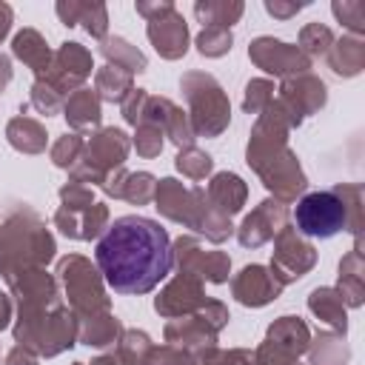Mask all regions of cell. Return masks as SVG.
<instances>
[{"label": "cell", "instance_id": "1", "mask_svg": "<svg viewBox=\"0 0 365 365\" xmlns=\"http://www.w3.org/2000/svg\"><path fill=\"white\" fill-rule=\"evenodd\" d=\"M94 265L111 291L125 297L148 294L171 271V237L151 217H117L97 240Z\"/></svg>", "mask_w": 365, "mask_h": 365}, {"label": "cell", "instance_id": "2", "mask_svg": "<svg viewBox=\"0 0 365 365\" xmlns=\"http://www.w3.org/2000/svg\"><path fill=\"white\" fill-rule=\"evenodd\" d=\"M291 123L277 106V100L254 120L248 145H245V163L254 168V174L262 180L268 194L285 205L297 202V197L305 194L308 177L299 165L297 151L288 145Z\"/></svg>", "mask_w": 365, "mask_h": 365}, {"label": "cell", "instance_id": "3", "mask_svg": "<svg viewBox=\"0 0 365 365\" xmlns=\"http://www.w3.org/2000/svg\"><path fill=\"white\" fill-rule=\"evenodd\" d=\"M294 228L302 237L331 240L339 231H351L362 240V185L339 182L325 191H308L297 200Z\"/></svg>", "mask_w": 365, "mask_h": 365}, {"label": "cell", "instance_id": "4", "mask_svg": "<svg viewBox=\"0 0 365 365\" xmlns=\"http://www.w3.org/2000/svg\"><path fill=\"white\" fill-rule=\"evenodd\" d=\"M154 208L160 211V217H165L177 225L194 228L197 234H202L214 245L225 242L234 234L231 217H225L220 208H214L205 188L202 185H182L177 177L157 180Z\"/></svg>", "mask_w": 365, "mask_h": 365}, {"label": "cell", "instance_id": "5", "mask_svg": "<svg viewBox=\"0 0 365 365\" xmlns=\"http://www.w3.org/2000/svg\"><path fill=\"white\" fill-rule=\"evenodd\" d=\"M57 254L54 234L46 228L43 217L23 205L9 211L0 222V277L9 279L23 268H46Z\"/></svg>", "mask_w": 365, "mask_h": 365}, {"label": "cell", "instance_id": "6", "mask_svg": "<svg viewBox=\"0 0 365 365\" xmlns=\"http://www.w3.org/2000/svg\"><path fill=\"white\" fill-rule=\"evenodd\" d=\"M180 91L188 103V123L194 137H220L231 123V103L220 80L208 71H185Z\"/></svg>", "mask_w": 365, "mask_h": 365}, {"label": "cell", "instance_id": "7", "mask_svg": "<svg viewBox=\"0 0 365 365\" xmlns=\"http://www.w3.org/2000/svg\"><path fill=\"white\" fill-rule=\"evenodd\" d=\"M57 282L63 288L66 305L71 308L74 319H86L103 311H111V299L106 294L103 274L97 265L83 254H66L57 259Z\"/></svg>", "mask_w": 365, "mask_h": 365}, {"label": "cell", "instance_id": "8", "mask_svg": "<svg viewBox=\"0 0 365 365\" xmlns=\"http://www.w3.org/2000/svg\"><path fill=\"white\" fill-rule=\"evenodd\" d=\"M131 151V137L117 128V125H106L97 128L94 134H86V145L80 160L68 168V180L83 182V185H103L106 177L114 168H123Z\"/></svg>", "mask_w": 365, "mask_h": 365}, {"label": "cell", "instance_id": "9", "mask_svg": "<svg viewBox=\"0 0 365 365\" xmlns=\"http://www.w3.org/2000/svg\"><path fill=\"white\" fill-rule=\"evenodd\" d=\"M137 14L145 20V37L163 60H180L188 51L191 34L185 17L171 0H137Z\"/></svg>", "mask_w": 365, "mask_h": 365}, {"label": "cell", "instance_id": "10", "mask_svg": "<svg viewBox=\"0 0 365 365\" xmlns=\"http://www.w3.org/2000/svg\"><path fill=\"white\" fill-rule=\"evenodd\" d=\"M228 319H231L228 305L208 297V302L202 308H197L194 314L168 319L165 328H163V336H165L168 345H177V348H185V351L194 354L200 348L217 345V336L228 325Z\"/></svg>", "mask_w": 365, "mask_h": 365}, {"label": "cell", "instance_id": "11", "mask_svg": "<svg viewBox=\"0 0 365 365\" xmlns=\"http://www.w3.org/2000/svg\"><path fill=\"white\" fill-rule=\"evenodd\" d=\"M171 265L177 268V274H185L211 285H222L231 277V257L225 251H208L191 234H182L171 242Z\"/></svg>", "mask_w": 365, "mask_h": 365}, {"label": "cell", "instance_id": "12", "mask_svg": "<svg viewBox=\"0 0 365 365\" xmlns=\"http://www.w3.org/2000/svg\"><path fill=\"white\" fill-rule=\"evenodd\" d=\"M277 106L282 108V114L288 117L291 128H299L311 114L322 111L328 103V86L322 77L305 71L297 77H285L274 94Z\"/></svg>", "mask_w": 365, "mask_h": 365}, {"label": "cell", "instance_id": "13", "mask_svg": "<svg viewBox=\"0 0 365 365\" xmlns=\"http://www.w3.org/2000/svg\"><path fill=\"white\" fill-rule=\"evenodd\" d=\"M314 265H317V248L294 225H285L274 237V251H271V265H268L271 277L285 288L302 279Z\"/></svg>", "mask_w": 365, "mask_h": 365}, {"label": "cell", "instance_id": "14", "mask_svg": "<svg viewBox=\"0 0 365 365\" xmlns=\"http://www.w3.org/2000/svg\"><path fill=\"white\" fill-rule=\"evenodd\" d=\"M91 71H94V57H91V51H88L83 43H77V40H66V43L57 46L48 71H46L43 77H34V80L48 83L57 94L68 97L71 91L83 88V83L91 77Z\"/></svg>", "mask_w": 365, "mask_h": 365}, {"label": "cell", "instance_id": "15", "mask_svg": "<svg viewBox=\"0 0 365 365\" xmlns=\"http://www.w3.org/2000/svg\"><path fill=\"white\" fill-rule=\"evenodd\" d=\"M248 60L257 68H262L265 74H274V77H282V80L311 71V63H314L294 43H285V40H277V37H268V34L251 40Z\"/></svg>", "mask_w": 365, "mask_h": 365}, {"label": "cell", "instance_id": "16", "mask_svg": "<svg viewBox=\"0 0 365 365\" xmlns=\"http://www.w3.org/2000/svg\"><path fill=\"white\" fill-rule=\"evenodd\" d=\"M285 225H288V205L274 197H265L251 214H245V220L234 228V234L242 248H259L271 242Z\"/></svg>", "mask_w": 365, "mask_h": 365}, {"label": "cell", "instance_id": "17", "mask_svg": "<svg viewBox=\"0 0 365 365\" xmlns=\"http://www.w3.org/2000/svg\"><path fill=\"white\" fill-rule=\"evenodd\" d=\"M140 123H151V125H157V128L163 131V137H165L168 143L177 145V151L194 145V140H197L194 131H191L188 114H185L177 103H171L168 97H160V94H148V97H145Z\"/></svg>", "mask_w": 365, "mask_h": 365}, {"label": "cell", "instance_id": "18", "mask_svg": "<svg viewBox=\"0 0 365 365\" xmlns=\"http://www.w3.org/2000/svg\"><path fill=\"white\" fill-rule=\"evenodd\" d=\"M208 302V294H205V282L194 279V277H185V274H177L174 279H168L160 294L154 297V311L163 317V319H177V317H185V314H194L197 308H202Z\"/></svg>", "mask_w": 365, "mask_h": 365}, {"label": "cell", "instance_id": "19", "mask_svg": "<svg viewBox=\"0 0 365 365\" xmlns=\"http://www.w3.org/2000/svg\"><path fill=\"white\" fill-rule=\"evenodd\" d=\"M231 297L245 308H265L282 297V285L271 277L268 265L251 262L231 277Z\"/></svg>", "mask_w": 365, "mask_h": 365}, {"label": "cell", "instance_id": "20", "mask_svg": "<svg viewBox=\"0 0 365 365\" xmlns=\"http://www.w3.org/2000/svg\"><path fill=\"white\" fill-rule=\"evenodd\" d=\"M57 17L63 26L74 29L83 26L86 34H91L94 40L108 37V9L106 3H83V0H57L54 6Z\"/></svg>", "mask_w": 365, "mask_h": 365}, {"label": "cell", "instance_id": "21", "mask_svg": "<svg viewBox=\"0 0 365 365\" xmlns=\"http://www.w3.org/2000/svg\"><path fill=\"white\" fill-rule=\"evenodd\" d=\"M345 302V308H359L365 302V257H362V240L339 259V274L334 285Z\"/></svg>", "mask_w": 365, "mask_h": 365}, {"label": "cell", "instance_id": "22", "mask_svg": "<svg viewBox=\"0 0 365 365\" xmlns=\"http://www.w3.org/2000/svg\"><path fill=\"white\" fill-rule=\"evenodd\" d=\"M63 117L68 123L71 131H91V128H100V120H103V100L97 97L94 88L83 86L77 91H71L63 103Z\"/></svg>", "mask_w": 365, "mask_h": 365}, {"label": "cell", "instance_id": "23", "mask_svg": "<svg viewBox=\"0 0 365 365\" xmlns=\"http://www.w3.org/2000/svg\"><path fill=\"white\" fill-rule=\"evenodd\" d=\"M205 194L214 202V208H220L225 217H234V214L242 211V205L248 200V185L234 171H217V174L208 177Z\"/></svg>", "mask_w": 365, "mask_h": 365}, {"label": "cell", "instance_id": "24", "mask_svg": "<svg viewBox=\"0 0 365 365\" xmlns=\"http://www.w3.org/2000/svg\"><path fill=\"white\" fill-rule=\"evenodd\" d=\"M308 311L325 325V331L348 334V308L334 285H319L308 294Z\"/></svg>", "mask_w": 365, "mask_h": 365}, {"label": "cell", "instance_id": "25", "mask_svg": "<svg viewBox=\"0 0 365 365\" xmlns=\"http://www.w3.org/2000/svg\"><path fill=\"white\" fill-rule=\"evenodd\" d=\"M265 342H271L274 348H279L291 356H305L308 342H311V328L305 325V319H299L294 314H282L268 325Z\"/></svg>", "mask_w": 365, "mask_h": 365}, {"label": "cell", "instance_id": "26", "mask_svg": "<svg viewBox=\"0 0 365 365\" xmlns=\"http://www.w3.org/2000/svg\"><path fill=\"white\" fill-rule=\"evenodd\" d=\"M11 57L20 60L23 66H29V68L34 71V77H43V74L48 71V66H51L54 51L48 48L46 37H43L37 29L26 26V29H20V31L11 37Z\"/></svg>", "mask_w": 365, "mask_h": 365}, {"label": "cell", "instance_id": "27", "mask_svg": "<svg viewBox=\"0 0 365 365\" xmlns=\"http://www.w3.org/2000/svg\"><path fill=\"white\" fill-rule=\"evenodd\" d=\"M123 322L114 311H103L86 319H77V342L88 345V348H108L117 345V339L123 336Z\"/></svg>", "mask_w": 365, "mask_h": 365}, {"label": "cell", "instance_id": "28", "mask_svg": "<svg viewBox=\"0 0 365 365\" xmlns=\"http://www.w3.org/2000/svg\"><path fill=\"white\" fill-rule=\"evenodd\" d=\"M6 140L20 154H43L48 145L46 125L29 114H17L6 123Z\"/></svg>", "mask_w": 365, "mask_h": 365}, {"label": "cell", "instance_id": "29", "mask_svg": "<svg viewBox=\"0 0 365 365\" xmlns=\"http://www.w3.org/2000/svg\"><path fill=\"white\" fill-rule=\"evenodd\" d=\"M325 60H328V68L336 77H356L365 68V40L354 37V34H345V37L334 40Z\"/></svg>", "mask_w": 365, "mask_h": 365}, {"label": "cell", "instance_id": "30", "mask_svg": "<svg viewBox=\"0 0 365 365\" xmlns=\"http://www.w3.org/2000/svg\"><path fill=\"white\" fill-rule=\"evenodd\" d=\"M100 54H103V60H106L108 66H117V68L128 71L131 77H134V74H143V71L148 68V57H145L134 43H128V40L120 37V34L103 37V40H100Z\"/></svg>", "mask_w": 365, "mask_h": 365}, {"label": "cell", "instance_id": "31", "mask_svg": "<svg viewBox=\"0 0 365 365\" xmlns=\"http://www.w3.org/2000/svg\"><path fill=\"white\" fill-rule=\"evenodd\" d=\"M305 354H308V365H348L351 362V348L345 336L334 331H317Z\"/></svg>", "mask_w": 365, "mask_h": 365}, {"label": "cell", "instance_id": "32", "mask_svg": "<svg viewBox=\"0 0 365 365\" xmlns=\"http://www.w3.org/2000/svg\"><path fill=\"white\" fill-rule=\"evenodd\" d=\"M245 11V3L240 0H197L194 17L202 23V29H231Z\"/></svg>", "mask_w": 365, "mask_h": 365}, {"label": "cell", "instance_id": "33", "mask_svg": "<svg viewBox=\"0 0 365 365\" xmlns=\"http://www.w3.org/2000/svg\"><path fill=\"white\" fill-rule=\"evenodd\" d=\"M131 88H134V77L128 71L117 68V66H108L106 63V66H100L94 71V91L106 103H117L120 106L131 94Z\"/></svg>", "mask_w": 365, "mask_h": 365}, {"label": "cell", "instance_id": "34", "mask_svg": "<svg viewBox=\"0 0 365 365\" xmlns=\"http://www.w3.org/2000/svg\"><path fill=\"white\" fill-rule=\"evenodd\" d=\"M174 165H177V171H180L182 177H188V180H194V182H200V180H205V177L214 174V157H211L208 151L197 148V145L180 148L177 157H174Z\"/></svg>", "mask_w": 365, "mask_h": 365}, {"label": "cell", "instance_id": "35", "mask_svg": "<svg viewBox=\"0 0 365 365\" xmlns=\"http://www.w3.org/2000/svg\"><path fill=\"white\" fill-rule=\"evenodd\" d=\"M191 365H257L254 351L248 348H200L191 354Z\"/></svg>", "mask_w": 365, "mask_h": 365}, {"label": "cell", "instance_id": "36", "mask_svg": "<svg viewBox=\"0 0 365 365\" xmlns=\"http://www.w3.org/2000/svg\"><path fill=\"white\" fill-rule=\"evenodd\" d=\"M334 31L325 26V23H308L299 29V40H297V48L305 54V57H325L328 48L334 46Z\"/></svg>", "mask_w": 365, "mask_h": 365}, {"label": "cell", "instance_id": "37", "mask_svg": "<svg viewBox=\"0 0 365 365\" xmlns=\"http://www.w3.org/2000/svg\"><path fill=\"white\" fill-rule=\"evenodd\" d=\"M154 191H157V177L151 171H128L120 200H125L131 205H148V202H154Z\"/></svg>", "mask_w": 365, "mask_h": 365}, {"label": "cell", "instance_id": "38", "mask_svg": "<svg viewBox=\"0 0 365 365\" xmlns=\"http://www.w3.org/2000/svg\"><path fill=\"white\" fill-rule=\"evenodd\" d=\"M274 94H277L274 80H268V77H254V80H248V83H245V91H242V111L259 117V114L274 103Z\"/></svg>", "mask_w": 365, "mask_h": 365}, {"label": "cell", "instance_id": "39", "mask_svg": "<svg viewBox=\"0 0 365 365\" xmlns=\"http://www.w3.org/2000/svg\"><path fill=\"white\" fill-rule=\"evenodd\" d=\"M83 145H86V134H80V131H66L63 137H57V140L51 143L48 157H51V163H54L57 168L68 171V168L80 160Z\"/></svg>", "mask_w": 365, "mask_h": 365}, {"label": "cell", "instance_id": "40", "mask_svg": "<svg viewBox=\"0 0 365 365\" xmlns=\"http://www.w3.org/2000/svg\"><path fill=\"white\" fill-rule=\"evenodd\" d=\"M151 336L145 334V331H140V328H125L123 331V336L117 339V354L123 356V362L125 365H143V359H145V354L151 351Z\"/></svg>", "mask_w": 365, "mask_h": 365}, {"label": "cell", "instance_id": "41", "mask_svg": "<svg viewBox=\"0 0 365 365\" xmlns=\"http://www.w3.org/2000/svg\"><path fill=\"white\" fill-rule=\"evenodd\" d=\"M194 46H197V51H200L202 57L217 60V57H225V54L231 51L234 34H231V29H202V31L194 37Z\"/></svg>", "mask_w": 365, "mask_h": 365}, {"label": "cell", "instance_id": "42", "mask_svg": "<svg viewBox=\"0 0 365 365\" xmlns=\"http://www.w3.org/2000/svg\"><path fill=\"white\" fill-rule=\"evenodd\" d=\"M331 11L348 29V34H354V37L365 34V3L362 0H334Z\"/></svg>", "mask_w": 365, "mask_h": 365}, {"label": "cell", "instance_id": "43", "mask_svg": "<svg viewBox=\"0 0 365 365\" xmlns=\"http://www.w3.org/2000/svg\"><path fill=\"white\" fill-rule=\"evenodd\" d=\"M163 145H165V137H163V131H160L157 125H151V123H137V125H134L131 148H134L140 157L154 160V157H160Z\"/></svg>", "mask_w": 365, "mask_h": 365}, {"label": "cell", "instance_id": "44", "mask_svg": "<svg viewBox=\"0 0 365 365\" xmlns=\"http://www.w3.org/2000/svg\"><path fill=\"white\" fill-rule=\"evenodd\" d=\"M108 220H111V211H108L106 202H94L91 208L80 211V240L83 242L100 240L108 228Z\"/></svg>", "mask_w": 365, "mask_h": 365}, {"label": "cell", "instance_id": "45", "mask_svg": "<svg viewBox=\"0 0 365 365\" xmlns=\"http://www.w3.org/2000/svg\"><path fill=\"white\" fill-rule=\"evenodd\" d=\"M57 197H60V208L74 211V214H80V211H86V208H91L97 202L94 200V188L91 185H83V182H74V180L63 182L60 191H57Z\"/></svg>", "mask_w": 365, "mask_h": 365}, {"label": "cell", "instance_id": "46", "mask_svg": "<svg viewBox=\"0 0 365 365\" xmlns=\"http://www.w3.org/2000/svg\"><path fill=\"white\" fill-rule=\"evenodd\" d=\"M63 103H66V97H63V94H57L48 83H43V80H34V83H31L29 106H31V108H37L40 114H46V117L60 114V111H63Z\"/></svg>", "mask_w": 365, "mask_h": 365}, {"label": "cell", "instance_id": "47", "mask_svg": "<svg viewBox=\"0 0 365 365\" xmlns=\"http://www.w3.org/2000/svg\"><path fill=\"white\" fill-rule=\"evenodd\" d=\"M143 365H191V351L168 345V342L165 345H151Z\"/></svg>", "mask_w": 365, "mask_h": 365}, {"label": "cell", "instance_id": "48", "mask_svg": "<svg viewBox=\"0 0 365 365\" xmlns=\"http://www.w3.org/2000/svg\"><path fill=\"white\" fill-rule=\"evenodd\" d=\"M254 359H257V365H302L299 356H291V354L274 348V345L265 342V339L254 348Z\"/></svg>", "mask_w": 365, "mask_h": 365}, {"label": "cell", "instance_id": "49", "mask_svg": "<svg viewBox=\"0 0 365 365\" xmlns=\"http://www.w3.org/2000/svg\"><path fill=\"white\" fill-rule=\"evenodd\" d=\"M145 97H148V91H145V88H131V94L120 103V114H123V120H125L128 125H137V123H140V117H143V106H145Z\"/></svg>", "mask_w": 365, "mask_h": 365}, {"label": "cell", "instance_id": "50", "mask_svg": "<svg viewBox=\"0 0 365 365\" xmlns=\"http://www.w3.org/2000/svg\"><path fill=\"white\" fill-rule=\"evenodd\" d=\"M51 222H54V228H57L63 237H68V240H80V214L66 211V208H57L54 217H51Z\"/></svg>", "mask_w": 365, "mask_h": 365}, {"label": "cell", "instance_id": "51", "mask_svg": "<svg viewBox=\"0 0 365 365\" xmlns=\"http://www.w3.org/2000/svg\"><path fill=\"white\" fill-rule=\"evenodd\" d=\"M265 6V11L271 14V17H277V20H288V17H294L297 11H302V9H308V0H265L262 3Z\"/></svg>", "mask_w": 365, "mask_h": 365}, {"label": "cell", "instance_id": "52", "mask_svg": "<svg viewBox=\"0 0 365 365\" xmlns=\"http://www.w3.org/2000/svg\"><path fill=\"white\" fill-rule=\"evenodd\" d=\"M3 365H40V356L26 345H11L3 356Z\"/></svg>", "mask_w": 365, "mask_h": 365}, {"label": "cell", "instance_id": "53", "mask_svg": "<svg viewBox=\"0 0 365 365\" xmlns=\"http://www.w3.org/2000/svg\"><path fill=\"white\" fill-rule=\"evenodd\" d=\"M125 174H128V171H125V165H123V168H114V171L106 177V182H103L100 188H103L108 197L120 200V194H123V182H125Z\"/></svg>", "mask_w": 365, "mask_h": 365}, {"label": "cell", "instance_id": "54", "mask_svg": "<svg viewBox=\"0 0 365 365\" xmlns=\"http://www.w3.org/2000/svg\"><path fill=\"white\" fill-rule=\"evenodd\" d=\"M11 319H14V299H11V294L0 291V331H6L11 325Z\"/></svg>", "mask_w": 365, "mask_h": 365}, {"label": "cell", "instance_id": "55", "mask_svg": "<svg viewBox=\"0 0 365 365\" xmlns=\"http://www.w3.org/2000/svg\"><path fill=\"white\" fill-rule=\"evenodd\" d=\"M11 77H14V68H11V57L0 51V94L11 86Z\"/></svg>", "mask_w": 365, "mask_h": 365}, {"label": "cell", "instance_id": "56", "mask_svg": "<svg viewBox=\"0 0 365 365\" xmlns=\"http://www.w3.org/2000/svg\"><path fill=\"white\" fill-rule=\"evenodd\" d=\"M11 23H14V11H11V6H9V3H3V0H0V43L9 37Z\"/></svg>", "mask_w": 365, "mask_h": 365}, {"label": "cell", "instance_id": "57", "mask_svg": "<svg viewBox=\"0 0 365 365\" xmlns=\"http://www.w3.org/2000/svg\"><path fill=\"white\" fill-rule=\"evenodd\" d=\"M88 365H125V362H123V356H120L117 351H108V354H100V356H94Z\"/></svg>", "mask_w": 365, "mask_h": 365}, {"label": "cell", "instance_id": "58", "mask_svg": "<svg viewBox=\"0 0 365 365\" xmlns=\"http://www.w3.org/2000/svg\"><path fill=\"white\" fill-rule=\"evenodd\" d=\"M71 365H86V362H71Z\"/></svg>", "mask_w": 365, "mask_h": 365}]
</instances>
